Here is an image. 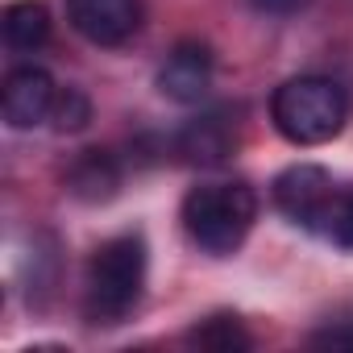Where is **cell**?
<instances>
[{
	"label": "cell",
	"instance_id": "cell-1",
	"mask_svg": "<svg viewBox=\"0 0 353 353\" xmlns=\"http://www.w3.org/2000/svg\"><path fill=\"white\" fill-rule=\"evenodd\" d=\"M270 117H274V129L291 145H320L345 129L349 100H345L341 83H332L324 75H299V79H287L283 88H274Z\"/></svg>",
	"mask_w": 353,
	"mask_h": 353
},
{
	"label": "cell",
	"instance_id": "cell-2",
	"mask_svg": "<svg viewBox=\"0 0 353 353\" xmlns=\"http://www.w3.org/2000/svg\"><path fill=\"white\" fill-rule=\"evenodd\" d=\"M258 221V196L245 183H200L183 200V229L188 237L212 254H233Z\"/></svg>",
	"mask_w": 353,
	"mask_h": 353
},
{
	"label": "cell",
	"instance_id": "cell-3",
	"mask_svg": "<svg viewBox=\"0 0 353 353\" xmlns=\"http://www.w3.org/2000/svg\"><path fill=\"white\" fill-rule=\"evenodd\" d=\"M145 283V241L137 233L104 241L88 262V316L92 324H117L133 312Z\"/></svg>",
	"mask_w": 353,
	"mask_h": 353
},
{
	"label": "cell",
	"instance_id": "cell-4",
	"mask_svg": "<svg viewBox=\"0 0 353 353\" xmlns=\"http://www.w3.org/2000/svg\"><path fill=\"white\" fill-rule=\"evenodd\" d=\"M67 21L92 46H121L141 26V0H67Z\"/></svg>",
	"mask_w": 353,
	"mask_h": 353
},
{
	"label": "cell",
	"instance_id": "cell-5",
	"mask_svg": "<svg viewBox=\"0 0 353 353\" xmlns=\"http://www.w3.org/2000/svg\"><path fill=\"white\" fill-rule=\"evenodd\" d=\"M212 75H216L212 50L200 42H183L158 67V92L174 104H200L212 92Z\"/></svg>",
	"mask_w": 353,
	"mask_h": 353
},
{
	"label": "cell",
	"instance_id": "cell-6",
	"mask_svg": "<svg viewBox=\"0 0 353 353\" xmlns=\"http://www.w3.org/2000/svg\"><path fill=\"white\" fill-rule=\"evenodd\" d=\"M332 179L324 166H312V162H299V166H287L279 179H274V204L283 216H291L295 225L312 229L316 212L324 208V200L332 196Z\"/></svg>",
	"mask_w": 353,
	"mask_h": 353
},
{
	"label": "cell",
	"instance_id": "cell-7",
	"mask_svg": "<svg viewBox=\"0 0 353 353\" xmlns=\"http://www.w3.org/2000/svg\"><path fill=\"white\" fill-rule=\"evenodd\" d=\"M54 79L42 67H17L5 79V92H0V108H5V121L13 129H34L50 117L54 108Z\"/></svg>",
	"mask_w": 353,
	"mask_h": 353
},
{
	"label": "cell",
	"instance_id": "cell-8",
	"mask_svg": "<svg viewBox=\"0 0 353 353\" xmlns=\"http://www.w3.org/2000/svg\"><path fill=\"white\" fill-rule=\"evenodd\" d=\"M233 145H237V137H233V125L225 112H204V117L188 121V129L174 141V150L192 166H221L233 154Z\"/></svg>",
	"mask_w": 353,
	"mask_h": 353
},
{
	"label": "cell",
	"instance_id": "cell-9",
	"mask_svg": "<svg viewBox=\"0 0 353 353\" xmlns=\"http://www.w3.org/2000/svg\"><path fill=\"white\" fill-rule=\"evenodd\" d=\"M121 188V166L108 150H83L67 170V192L83 204H104Z\"/></svg>",
	"mask_w": 353,
	"mask_h": 353
},
{
	"label": "cell",
	"instance_id": "cell-10",
	"mask_svg": "<svg viewBox=\"0 0 353 353\" xmlns=\"http://www.w3.org/2000/svg\"><path fill=\"white\" fill-rule=\"evenodd\" d=\"M50 38V13L42 0H17V5L5 9V42L21 54L46 46Z\"/></svg>",
	"mask_w": 353,
	"mask_h": 353
},
{
	"label": "cell",
	"instance_id": "cell-11",
	"mask_svg": "<svg viewBox=\"0 0 353 353\" xmlns=\"http://www.w3.org/2000/svg\"><path fill=\"white\" fill-rule=\"evenodd\" d=\"M188 341H192V345H200V349H216V353H241V349H250V345H254V341H250V332H245V324H241L237 316H229V312L200 320V324L188 332Z\"/></svg>",
	"mask_w": 353,
	"mask_h": 353
},
{
	"label": "cell",
	"instance_id": "cell-12",
	"mask_svg": "<svg viewBox=\"0 0 353 353\" xmlns=\"http://www.w3.org/2000/svg\"><path fill=\"white\" fill-rule=\"evenodd\" d=\"M312 229H316L320 237H328L332 245L353 250V192H332V196L324 200V208L316 212Z\"/></svg>",
	"mask_w": 353,
	"mask_h": 353
},
{
	"label": "cell",
	"instance_id": "cell-13",
	"mask_svg": "<svg viewBox=\"0 0 353 353\" xmlns=\"http://www.w3.org/2000/svg\"><path fill=\"white\" fill-rule=\"evenodd\" d=\"M50 121H54L59 133H75V129H83V125L92 121V104H88V96H83L79 88H63V92L54 96Z\"/></svg>",
	"mask_w": 353,
	"mask_h": 353
},
{
	"label": "cell",
	"instance_id": "cell-14",
	"mask_svg": "<svg viewBox=\"0 0 353 353\" xmlns=\"http://www.w3.org/2000/svg\"><path fill=\"white\" fill-rule=\"evenodd\" d=\"M316 349H353V320H332L320 332H312Z\"/></svg>",
	"mask_w": 353,
	"mask_h": 353
},
{
	"label": "cell",
	"instance_id": "cell-15",
	"mask_svg": "<svg viewBox=\"0 0 353 353\" xmlns=\"http://www.w3.org/2000/svg\"><path fill=\"white\" fill-rule=\"evenodd\" d=\"M250 5L258 13H266V17H291V13H299L307 5V0H250Z\"/></svg>",
	"mask_w": 353,
	"mask_h": 353
}]
</instances>
